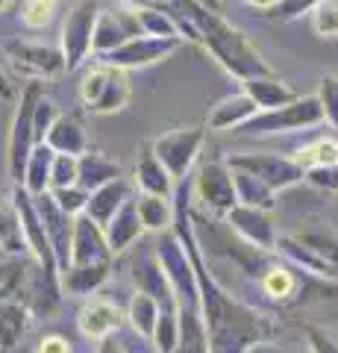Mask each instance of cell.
Returning <instances> with one entry per match:
<instances>
[{
  "label": "cell",
  "instance_id": "obj_1",
  "mask_svg": "<svg viewBox=\"0 0 338 353\" xmlns=\"http://www.w3.org/2000/svg\"><path fill=\"white\" fill-rule=\"evenodd\" d=\"M180 9L194 21L200 32V44L215 57L226 74H233L238 83L250 80V77H268L274 68L265 62L259 48L238 27H233L221 12L203 6L200 0H177Z\"/></svg>",
  "mask_w": 338,
  "mask_h": 353
},
{
  "label": "cell",
  "instance_id": "obj_2",
  "mask_svg": "<svg viewBox=\"0 0 338 353\" xmlns=\"http://www.w3.org/2000/svg\"><path fill=\"white\" fill-rule=\"evenodd\" d=\"M154 250L162 262V271H165V277L171 283L173 294H177L180 306H203L198 262H194L191 250L185 248V241L168 230V233L159 236V245Z\"/></svg>",
  "mask_w": 338,
  "mask_h": 353
},
{
  "label": "cell",
  "instance_id": "obj_3",
  "mask_svg": "<svg viewBox=\"0 0 338 353\" xmlns=\"http://www.w3.org/2000/svg\"><path fill=\"white\" fill-rule=\"evenodd\" d=\"M41 94H47L45 83L30 80L24 88H21V97H18V106H15L12 130H9V145H6V165H9V174H12L15 183H24L30 153H32V148L39 145L36 124H32V112H36V103L41 101Z\"/></svg>",
  "mask_w": 338,
  "mask_h": 353
},
{
  "label": "cell",
  "instance_id": "obj_4",
  "mask_svg": "<svg viewBox=\"0 0 338 353\" xmlns=\"http://www.w3.org/2000/svg\"><path fill=\"white\" fill-rule=\"evenodd\" d=\"M80 101L92 115H115L129 103V80L124 68L94 65L80 80Z\"/></svg>",
  "mask_w": 338,
  "mask_h": 353
},
{
  "label": "cell",
  "instance_id": "obj_5",
  "mask_svg": "<svg viewBox=\"0 0 338 353\" xmlns=\"http://www.w3.org/2000/svg\"><path fill=\"white\" fill-rule=\"evenodd\" d=\"M9 203L15 206L18 212V221H21V233H24V245H27V253L36 259L41 268H45L53 280H59V259L53 253V245L47 239V230H45V221L39 215V206H36V197H32L24 185L15 183V189L9 192Z\"/></svg>",
  "mask_w": 338,
  "mask_h": 353
},
{
  "label": "cell",
  "instance_id": "obj_6",
  "mask_svg": "<svg viewBox=\"0 0 338 353\" xmlns=\"http://www.w3.org/2000/svg\"><path fill=\"white\" fill-rule=\"evenodd\" d=\"M321 121H324V106L318 101V94H303L279 109L259 112L242 130L250 132V136H274V132H297V130L318 127Z\"/></svg>",
  "mask_w": 338,
  "mask_h": 353
},
{
  "label": "cell",
  "instance_id": "obj_7",
  "mask_svg": "<svg viewBox=\"0 0 338 353\" xmlns=\"http://www.w3.org/2000/svg\"><path fill=\"white\" fill-rule=\"evenodd\" d=\"M101 3L97 0H80L74 3L62 24V36H59V48L65 53V65L68 71H77L80 65L94 57V30H97V18H101Z\"/></svg>",
  "mask_w": 338,
  "mask_h": 353
},
{
  "label": "cell",
  "instance_id": "obj_8",
  "mask_svg": "<svg viewBox=\"0 0 338 353\" xmlns=\"http://www.w3.org/2000/svg\"><path fill=\"white\" fill-rule=\"evenodd\" d=\"M194 197L200 201L206 212L215 218H226L238 206V192L233 180L230 162H203L194 176Z\"/></svg>",
  "mask_w": 338,
  "mask_h": 353
},
{
  "label": "cell",
  "instance_id": "obj_9",
  "mask_svg": "<svg viewBox=\"0 0 338 353\" xmlns=\"http://www.w3.org/2000/svg\"><path fill=\"white\" fill-rule=\"evenodd\" d=\"M206 141V132L200 127H177L171 132H162V136L154 141L156 159L171 171L173 180H185L189 171L194 168V162L200 159V148Z\"/></svg>",
  "mask_w": 338,
  "mask_h": 353
},
{
  "label": "cell",
  "instance_id": "obj_10",
  "mask_svg": "<svg viewBox=\"0 0 338 353\" xmlns=\"http://www.w3.org/2000/svg\"><path fill=\"white\" fill-rule=\"evenodd\" d=\"M226 162H230L233 168L256 174L259 180H265L274 192H286L291 185L306 180V171L297 165V159L279 157V153H233Z\"/></svg>",
  "mask_w": 338,
  "mask_h": 353
},
{
  "label": "cell",
  "instance_id": "obj_11",
  "mask_svg": "<svg viewBox=\"0 0 338 353\" xmlns=\"http://www.w3.org/2000/svg\"><path fill=\"white\" fill-rule=\"evenodd\" d=\"M6 57L24 77H30V80H41V83L53 80V77L68 71L62 48H45V44L24 41V39L9 41L6 44Z\"/></svg>",
  "mask_w": 338,
  "mask_h": 353
},
{
  "label": "cell",
  "instance_id": "obj_12",
  "mask_svg": "<svg viewBox=\"0 0 338 353\" xmlns=\"http://www.w3.org/2000/svg\"><path fill=\"white\" fill-rule=\"evenodd\" d=\"M182 39H159V36H133L127 39L121 48H115L112 53L101 57V62L115 65V68H147L162 59H168L173 50H180Z\"/></svg>",
  "mask_w": 338,
  "mask_h": 353
},
{
  "label": "cell",
  "instance_id": "obj_13",
  "mask_svg": "<svg viewBox=\"0 0 338 353\" xmlns=\"http://www.w3.org/2000/svg\"><path fill=\"white\" fill-rule=\"evenodd\" d=\"M226 227L244 241V245H253L259 250H271L274 253L277 248V227L271 221L268 209H256V206H247V203H238L230 215L224 218Z\"/></svg>",
  "mask_w": 338,
  "mask_h": 353
},
{
  "label": "cell",
  "instance_id": "obj_14",
  "mask_svg": "<svg viewBox=\"0 0 338 353\" xmlns=\"http://www.w3.org/2000/svg\"><path fill=\"white\" fill-rule=\"evenodd\" d=\"M36 206H39L41 221H45V230H47V239H50V245H53V253H56V259H59V268L65 271L71 265L74 224H77V218L65 212V209L56 201H53L50 192L36 194Z\"/></svg>",
  "mask_w": 338,
  "mask_h": 353
},
{
  "label": "cell",
  "instance_id": "obj_15",
  "mask_svg": "<svg viewBox=\"0 0 338 353\" xmlns=\"http://www.w3.org/2000/svg\"><path fill=\"white\" fill-rule=\"evenodd\" d=\"M124 324H127V312L118 303L103 301V297H94V301L83 303L77 312V330H80V336H85L89 341H101L106 336H115Z\"/></svg>",
  "mask_w": 338,
  "mask_h": 353
},
{
  "label": "cell",
  "instance_id": "obj_16",
  "mask_svg": "<svg viewBox=\"0 0 338 353\" xmlns=\"http://www.w3.org/2000/svg\"><path fill=\"white\" fill-rule=\"evenodd\" d=\"M274 253H277L279 259H286L288 265H294V268L309 271L312 277H321V280L338 283V268H335V265H332L330 259H324L318 250L309 248L306 241H300L297 236H279Z\"/></svg>",
  "mask_w": 338,
  "mask_h": 353
},
{
  "label": "cell",
  "instance_id": "obj_17",
  "mask_svg": "<svg viewBox=\"0 0 338 353\" xmlns=\"http://www.w3.org/2000/svg\"><path fill=\"white\" fill-rule=\"evenodd\" d=\"M92 262H112V250L106 241V230L89 215H77L74 224V248L71 265H92Z\"/></svg>",
  "mask_w": 338,
  "mask_h": 353
},
{
  "label": "cell",
  "instance_id": "obj_18",
  "mask_svg": "<svg viewBox=\"0 0 338 353\" xmlns=\"http://www.w3.org/2000/svg\"><path fill=\"white\" fill-rule=\"evenodd\" d=\"M103 230H106V241H109V250H112V256H121V253H127L129 248L138 245L141 236H145L147 230H145V224H141V218H138L136 194L129 197V201L121 209H118L115 218L109 221Z\"/></svg>",
  "mask_w": 338,
  "mask_h": 353
},
{
  "label": "cell",
  "instance_id": "obj_19",
  "mask_svg": "<svg viewBox=\"0 0 338 353\" xmlns=\"http://www.w3.org/2000/svg\"><path fill=\"white\" fill-rule=\"evenodd\" d=\"M262 112V109L256 106V101L250 97L244 88L238 94H230V97H224V101H218L212 106V112H209V130L212 132H226V130H242L244 124H250L256 115Z\"/></svg>",
  "mask_w": 338,
  "mask_h": 353
},
{
  "label": "cell",
  "instance_id": "obj_20",
  "mask_svg": "<svg viewBox=\"0 0 338 353\" xmlns=\"http://www.w3.org/2000/svg\"><path fill=\"white\" fill-rule=\"evenodd\" d=\"M129 197H133V180L127 176H118V180L101 185L89 194V206H85V215L92 221H97L101 227H106L109 221L115 218V212L121 209Z\"/></svg>",
  "mask_w": 338,
  "mask_h": 353
},
{
  "label": "cell",
  "instance_id": "obj_21",
  "mask_svg": "<svg viewBox=\"0 0 338 353\" xmlns=\"http://www.w3.org/2000/svg\"><path fill=\"white\" fill-rule=\"evenodd\" d=\"M173 353H215L203 306H180V341Z\"/></svg>",
  "mask_w": 338,
  "mask_h": 353
},
{
  "label": "cell",
  "instance_id": "obj_22",
  "mask_svg": "<svg viewBox=\"0 0 338 353\" xmlns=\"http://www.w3.org/2000/svg\"><path fill=\"white\" fill-rule=\"evenodd\" d=\"M112 274V262H92V265H68L59 274L62 283V294H74V297H89L94 294L101 285L109 280Z\"/></svg>",
  "mask_w": 338,
  "mask_h": 353
},
{
  "label": "cell",
  "instance_id": "obj_23",
  "mask_svg": "<svg viewBox=\"0 0 338 353\" xmlns=\"http://www.w3.org/2000/svg\"><path fill=\"white\" fill-rule=\"evenodd\" d=\"M136 285L141 292L154 294L156 301L162 303V309H180V301H177V294H173V289H171L165 271H162V262L156 256V250L147 253V256H141V262L136 265Z\"/></svg>",
  "mask_w": 338,
  "mask_h": 353
},
{
  "label": "cell",
  "instance_id": "obj_24",
  "mask_svg": "<svg viewBox=\"0 0 338 353\" xmlns=\"http://www.w3.org/2000/svg\"><path fill=\"white\" fill-rule=\"evenodd\" d=\"M244 92L253 97L256 106L262 109V112H268V109H279V106H286L291 101H297V92L282 80V77L277 74H268V77H250V80L242 83Z\"/></svg>",
  "mask_w": 338,
  "mask_h": 353
},
{
  "label": "cell",
  "instance_id": "obj_25",
  "mask_svg": "<svg viewBox=\"0 0 338 353\" xmlns=\"http://www.w3.org/2000/svg\"><path fill=\"white\" fill-rule=\"evenodd\" d=\"M30 327V306L21 297L0 301V353H12Z\"/></svg>",
  "mask_w": 338,
  "mask_h": 353
},
{
  "label": "cell",
  "instance_id": "obj_26",
  "mask_svg": "<svg viewBox=\"0 0 338 353\" xmlns=\"http://www.w3.org/2000/svg\"><path fill=\"white\" fill-rule=\"evenodd\" d=\"M136 206H138V218H141V224H145L147 233L162 236V233H168V230H173V221H177V203H173L171 197L138 192Z\"/></svg>",
  "mask_w": 338,
  "mask_h": 353
},
{
  "label": "cell",
  "instance_id": "obj_27",
  "mask_svg": "<svg viewBox=\"0 0 338 353\" xmlns=\"http://www.w3.org/2000/svg\"><path fill=\"white\" fill-rule=\"evenodd\" d=\"M133 185L138 192H147V194H162V197H173V185L177 180L171 176V171L156 159V153L150 150L147 157H141L136 162V171H133Z\"/></svg>",
  "mask_w": 338,
  "mask_h": 353
},
{
  "label": "cell",
  "instance_id": "obj_28",
  "mask_svg": "<svg viewBox=\"0 0 338 353\" xmlns=\"http://www.w3.org/2000/svg\"><path fill=\"white\" fill-rule=\"evenodd\" d=\"M124 312H127V324L133 327L136 336H141L145 341H154L159 315H162V303L156 301L154 294L136 289V294L129 297V303H127Z\"/></svg>",
  "mask_w": 338,
  "mask_h": 353
},
{
  "label": "cell",
  "instance_id": "obj_29",
  "mask_svg": "<svg viewBox=\"0 0 338 353\" xmlns=\"http://www.w3.org/2000/svg\"><path fill=\"white\" fill-rule=\"evenodd\" d=\"M118 176H124L121 162L109 159L106 153L89 148V150H85L83 157H80V185H83V189L94 192V189H101V185L118 180Z\"/></svg>",
  "mask_w": 338,
  "mask_h": 353
},
{
  "label": "cell",
  "instance_id": "obj_30",
  "mask_svg": "<svg viewBox=\"0 0 338 353\" xmlns=\"http://www.w3.org/2000/svg\"><path fill=\"white\" fill-rule=\"evenodd\" d=\"M45 141L56 153H71V157H83V153L89 150V139H85L83 124L77 118H71V115H59L56 124L50 127Z\"/></svg>",
  "mask_w": 338,
  "mask_h": 353
},
{
  "label": "cell",
  "instance_id": "obj_31",
  "mask_svg": "<svg viewBox=\"0 0 338 353\" xmlns=\"http://www.w3.org/2000/svg\"><path fill=\"white\" fill-rule=\"evenodd\" d=\"M53 162H56V150H53L47 141H39L30 153L27 171H24V189L36 197L41 192H50V174H53Z\"/></svg>",
  "mask_w": 338,
  "mask_h": 353
},
{
  "label": "cell",
  "instance_id": "obj_32",
  "mask_svg": "<svg viewBox=\"0 0 338 353\" xmlns=\"http://www.w3.org/2000/svg\"><path fill=\"white\" fill-rule=\"evenodd\" d=\"M233 168V165H230ZM233 180H235V192H238V203H247V206H256V209H274L277 206V194L265 180H259L256 174L242 171V168H233Z\"/></svg>",
  "mask_w": 338,
  "mask_h": 353
},
{
  "label": "cell",
  "instance_id": "obj_33",
  "mask_svg": "<svg viewBox=\"0 0 338 353\" xmlns=\"http://www.w3.org/2000/svg\"><path fill=\"white\" fill-rule=\"evenodd\" d=\"M259 285H262V292L268 297H274V301H291L300 289V280H297V274L288 268V262H271V265H265V271L259 274Z\"/></svg>",
  "mask_w": 338,
  "mask_h": 353
},
{
  "label": "cell",
  "instance_id": "obj_34",
  "mask_svg": "<svg viewBox=\"0 0 338 353\" xmlns=\"http://www.w3.org/2000/svg\"><path fill=\"white\" fill-rule=\"evenodd\" d=\"M294 159H297V165L303 171H318V168H330V165L338 162V139L335 136H318L306 141L303 148H297L291 153Z\"/></svg>",
  "mask_w": 338,
  "mask_h": 353
},
{
  "label": "cell",
  "instance_id": "obj_35",
  "mask_svg": "<svg viewBox=\"0 0 338 353\" xmlns=\"http://www.w3.org/2000/svg\"><path fill=\"white\" fill-rule=\"evenodd\" d=\"M136 15H138V27H141V36H159V39H185L182 30L177 24L165 6H136Z\"/></svg>",
  "mask_w": 338,
  "mask_h": 353
},
{
  "label": "cell",
  "instance_id": "obj_36",
  "mask_svg": "<svg viewBox=\"0 0 338 353\" xmlns=\"http://www.w3.org/2000/svg\"><path fill=\"white\" fill-rule=\"evenodd\" d=\"M294 236H297L300 241H306L309 248H315L324 259H330L338 268V230L324 224V221H309V224L300 227Z\"/></svg>",
  "mask_w": 338,
  "mask_h": 353
},
{
  "label": "cell",
  "instance_id": "obj_37",
  "mask_svg": "<svg viewBox=\"0 0 338 353\" xmlns=\"http://www.w3.org/2000/svg\"><path fill=\"white\" fill-rule=\"evenodd\" d=\"M0 250L6 256H18L24 253L27 245H24V233H21V221H18V212L15 206H0Z\"/></svg>",
  "mask_w": 338,
  "mask_h": 353
},
{
  "label": "cell",
  "instance_id": "obj_38",
  "mask_svg": "<svg viewBox=\"0 0 338 353\" xmlns=\"http://www.w3.org/2000/svg\"><path fill=\"white\" fill-rule=\"evenodd\" d=\"M177 341H180V309H162L154 333V347L159 353H173Z\"/></svg>",
  "mask_w": 338,
  "mask_h": 353
},
{
  "label": "cell",
  "instance_id": "obj_39",
  "mask_svg": "<svg viewBox=\"0 0 338 353\" xmlns=\"http://www.w3.org/2000/svg\"><path fill=\"white\" fill-rule=\"evenodd\" d=\"M62 0H24L21 6V21L30 27V30H45L53 15H56Z\"/></svg>",
  "mask_w": 338,
  "mask_h": 353
},
{
  "label": "cell",
  "instance_id": "obj_40",
  "mask_svg": "<svg viewBox=\"0 0 338 353\" xmlns=\"http://www.w3.org/2000/svg\"><path fill=\"white\" fill-rule=\"evenodd\" d=\"M68 185H80V157L56 153L53 174H50V192L53 189H68Z\"/></svg>",
  "mask_w": 338,
  "mask_h": 353
},
{
  "label": "cell",
  "instance_id": "obj_41",
  "mask_svg": "<svg viewBox=\"0 0 338 353\" xmlns=\"http://www.w3.org/2000/svg\"><path fill=\"white\" fill-rule=\"evenodd\" d=\"M312 27L321 39H338V0H321L315 6Z\"/></svg>",
  "mask_w": 338,
  "mask_h": 353
},
{
  "label": "cell",
  "instance_id": "obj_42",
  "mask_svg": "<svg viewBox=\"0 0 338 353\" xmlns=\"http://www.w3.org/2000/svg\"><path fill=\"white\" fill-rule=\"evenodd\" d=\"M318 101L324 106V121L332 130H338V77L324 74L318 83Z\"/></svg>",
  "mask_w": 338,
  "mask_h": 353
},
{
  "label": "cell",
  "instance_id": "obj_43",
  "mask_svg": "<svg viewBox=\"0 0 338 353\" xmlns=\"http://www.w3.org/2000/svg\"><path fill=\"white\" fill-rule=\"evenodd\" d=\"M21 285H24V265L15 256L0 259V301L3 297H18Z\"/></svg>",
  "mask_w": 338,
  "mask_h": 353
},
{
  "label": "cell",
  "instance_id": "obj_44",
  "mask_svg": "<svg viewBox=\"0 0 338 353\" xmlns=\"http://www.w3.org/2000/svg\"><path fill=\"white\" fill-rule=\"evenodd\" d=\"M53 201H56L68 215H85V206H89V189H83V185H68V189H53Z\"/></svg>",
  "mask_w": 338,
  "mask_h": 353
},
{
  "label": "cell",
  "instance_id": "obj_45",
  "mask_svg": "<svg viewBox=\"0 0 338 353\" xmlns=\"http://www.w3.org/2000/svg\"><path fill=\"white\" fill-rule=\"evenodd\" d=\"M59 115H62V112H59L56 101H53V97H47V94H41V101L36 103V112H32V124H36V139H39V141L47 139V132H50L53 124H56Z\"/></svg>",
  "mask_w": 338,
  "mask_h": 353
},
{
  "label": "cell",
  "instance_id": "obj_46",
  "mask_svg": "<svg viewBox=\"0 0 338 353\" xmlns=\"http://www.w3.org/2000/svg\"><path fill=\"white\" fill-rule=\"evenodd\" d=\"M321 0H279L277 6L265 9L268 18H277V21H294V18H303L306 12H315Z\"/></svg>",
  "mask_w": 338,
  "mask_h": 353
},
{
  "label": "cell",
  "instance_id": "obj_47",
  "mask_svg": "<svg viewBox=\"0 0 338 353\" xmlns=\"http://www.w3.org/2000/svg\"><path fill=\"white\" fill-rule=\"evenodd\" d=\"M306 341H309V353H338V341L315 324L306 327Z\"/></svg>",
  "mask_w": 338,
  "mask_h": 353
},
{
  "label": "cell",
  "instance_id": "obj_48",
  "mask_svg": "<svg viewBox=\"0 0 338 353\" xmlns=\"http://www.w3.org/2000/svg\"><path fill=\"white\" fill-rule=\"evenodd\" d=\"M306 180H309V183L315 185V189L338 194V162H335V165H330V168H318V171H309V174H306Z\"/></svg>",
  "mask_w": 338,
  "mask_h": 353
},
{
  "label": "cell",
  "instance_id": "obj_49",
  "mask_svg": "<svg viewBox=\"0 0 338 353\" xmlns=\"http://www.w3.org/2000/svg\"><path fill=\"white\" fill-rule=\"evenodd\" d=\"M36 353H74V350H71V341L65 336H45L39 341Z\"/></svg>",
  "mask_w": 338,
  "mask_h": 353
},
{
  "label": "cell",
  "instance_id": "obj_50",
  "mask_svg": "<svg viewBox=\"0 0 338 353\" xmlns=\"http://www.w3.org/2000/svg\"><path fill=\"white\" fill-rule=\"evenodd\" d=\"M242 353H286L277 341H268V339H256V341H250V345L242 350Z\"/></svg>",
  "mask_w": 338,
  "mask_h": 353
},
{
  "label": "cell",
  "instance_id": "obj_51",
  "mask_svg": "<svg viewBox=\"0 0 338 353\" xmlns=\"http://www.w3.org/2000/svg\"><path fill=\"white\" fill-rule=\"evenodd\" d=\"M97 353H129V350L124 347V341H118L115 336H106L97 341Z\"/></svg>",
  "mask_w": 338,
  "mask_h": 353
},
{
  "label": "cell",
  "instance_id": "obj_52",
  "mask_svg": "<svg viewBox=\"0 0 338 353\" xmlns=\"http://www.w3.org/2000/svg\"><path fill=\"white\" fill-rule=\"evenodd\" d=\"M12 97H15V85L3 74V68H0V101H12Z\"/></svg>",
  "mask_w": 338,
  "mask_h": 353
},
{
  "label": "cell",
  "instance_id": "obj_53",
  "mask_svg": "<svg viewBox=\"0 0 338 353\" xmlns=\"http://www.w3.org/2000/svg\"><path fill=\"white\" fill-rule=\"evenodd\" d=\"M127 6H162V3H168V0H124Z\"/></svg>",
  "mask_w": 338,
  "mask_h": 353
},
{
  "label": "cell",
  "instance_id": "obj_54",
  "mask_svg": "<svg viewBox=\"0 0 338 353\" xmlns=\"http://www.w3.org/2000/svg\"><path fill=\"white\" fill-rule=\"evenodd\" d=\"M244 3H250V6H256V9H262V12H265V9H271V6H277L279 0H244Z\"/></svg>",
  "mask_w": 338,
  "mask_h": 353
},
{
  "label": "cell",
  "instance_id": "obj_55",
  "mask_svg": "<svg viewBox=\"0 0 338 353\" xmlns=\"http://www.w3.org/2000/svg\"><path fill=\"white\" fill-rule=\"evenodd\" d=\"M200 3H203V6H209V9H215V12H221V9H224L221 0H200Z\"/></svg>",
  "mask_w": 338,
  "mask_h": 353
},
{
  "label": "cell",
  "instance_id": "obj_56",
  "mask_svg": "<svg viewBox=\"0 0 338 353\" xmlns=\"http://www.w3.org/2000/svg\"><path fill=\"white\" fill-rule=\"evenodd\" d=\"M9 6H12V0H0V12H6Z\"/></svg>",
  "mask_w": 338,
  "mask_h": 353
}]
</instances>
